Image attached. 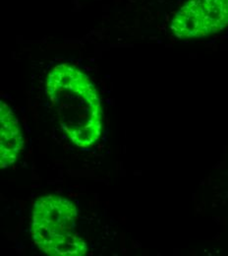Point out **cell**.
<instances>
[{"instance_id": "6da1fadb", "label": "cell", "mask_w": 228, "mask_h": 256, "mask_svg": "<svg viewBox=\"0 0 228 256\" xmlns=\"http://www.w3.org/2000/svg\"><path fill=\"white\" fill-rule=\"evenodd\" d=\"M45 93L61 129L81 149L96 145L102 133V108L98 92L83 71L61 64L48 73Z\"/></svg>"}, {"instance_id": "7a4b0ae2", "label": "cell", "mask_w": 228, "mask_h": 256, "mask_svg": "<svg viewBox=\"0 0 228 256\" xmlns=\"http://www.w3.org/2000/svg\"><path fill=\"white\" fill-rule=\"evenodd\" d=\"M77 219V207L69 199L54 194L37 198L31 224L33 242L47 256H86L88 246L76 230Z\"/></svg>"}, {"instance_id": "3957f363", "label": "cell", "mask_w": 228, "mask_h": 256, "mask_svg": "<svg viewBox=\"0 0 228 256\" xmlns=\"http://www.w3.org/2000/svg\"><path fill=\"white\" fill-rule=\"evenodd\" d=\"M228 26V0H188L174 15L170 30L177 38H204Z\"/></svg>"}, {"instance_id": "277c9868", "label": "cell", "mask_w": 228, "mask_h": 256, "mask_svg": "<svg viewBox=\"0 0 228 256\" xmlns=\"http://www.w3.org/2000/svg\"><path fill=\"white\" fill-rule=\"evenodd\" d=\"M24 148V137L19 120L12 108L0 102V168H7L19 159Z\"/></svg>"}]
</instances>
